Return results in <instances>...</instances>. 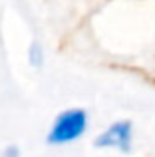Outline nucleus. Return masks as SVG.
Here are the masks:
<instances>
[{
  "mask_svg": "<svg viewBox=\"0 0 155 157\" xmlns=\"http://www.w3.org/2000/svg\"><path fill=\"white\" fill-rule=\"evenodd\" d=\"M131 139H133V127L131 121H117L109 125L104 133L97 137V147H115L121 151L131 149Z\"/></svg>",
  "mask_w": 155,
  "mask_h": 157,
  "instance_id": "obj_2",
  "label": "nucleus"
},
{
  "mask_svg": "<svg viewBox=\"0 0 155 157\" xmlns=\"http://www.w3.org/2000/svg\"><path fill=\"white\" fill-rule=\"evenodd\" d=\"M88 127V115L84 109H68L56 117L52 131L48 135L50 143H70L81 137Z\"/></svg>",
  "mask_w": 155,
  "mask_h": 157,
  "instance_id": "obj_1",
  "label": "nucleus"
},
{
  "mask_svg": "<svg viewBox=\"0 0 155 157\" xmlns=\"http://www.w3.org/2000/svg\"><path fill=\"white\" fill-rule=\"evenodd\" d=\"M32 50H34V52L30 54V60H34V64H40V60H42V56H40V46H36V44H34Z\"/></svg>",
  "mask_w": 155,
  "mask_h": 157,
  "instance_id": "obj_3",
  "label": "nucleus"
}]
</instances>
